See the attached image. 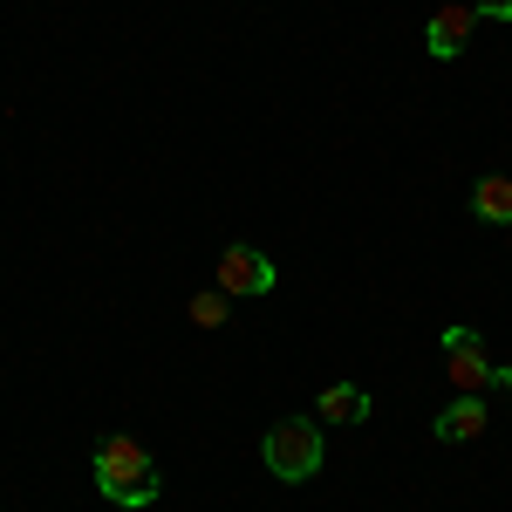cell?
Segmentation results:
<instances>
[{
	"label": "cell",
	"instance_id": "30bf717a",
	"mask_svg": "<svg viewBox=\"0 0 512 512\" xmlns=\"http://www.w3.org/2000/svg\"><path fill=\"white\" fill-rule=\"evenodd\" d=\"M478 21H512V0H478Z\"/></svg>",
	"mask_w": 512,
	"mask_h": 512
},
{
	"label": "cell",
	"instance_id": "ba28073f",
	"mask_svg": "<svg viewBox=\"0 0 512 512\" xmlns=\"http://www.w3.org/2000/svg\"><path fill=\"white\" fill-rule=\"evenodd\" d=\"M369 417V390H355V383H328L315 396V424H362Z\"/></svg>",
	"mask_w": 512,
	"mask_h": 512
},
{
	"label": "cell",
	"instance_id": "9c48e42d",
	"mask_svg": "<svg viewBox=\"0 0 512 512\" xmlns=\"http://www.w3.org/2000/svg\"><path fill=\"white\" fill-rule=\"evenodd\" d=\"M185 315H192V328H226V321H233V294H226V287H205V294H192Z\"/></svg>",
	"mask_w": 512,
	"mask_h": 512
},
{
	"label": "cell",
	"instance_id": "7a4b0ae2",
	"mask_svg": "<svg viewBox=\"0 0 512 512\" xmlns=\"http://www.w3.org/2000/svg\"><path fill=\"white\" fill-rule=\"evenodd\" d=\"M321 424L315 417H280V424H267V437H260V458H267V472L287 478V485H308V478L321 472Z\"/></svg>",
	"mask_w": 512,
	"mask_h": 512
},
{
	"label": "cell",
	"instance_id": "5b68a950",
	"mask_svg": "<svg viewBox=\"0 0 512 512\" xmlns=\"http://www.w3.org/2000/svg\"><path fill=\"white\" fill-rule=\"evenodd\" d=\"M472 28H478V7H437L431 21H424V48H431V62H458L465 55V41H472Z\"/></svg>",
	"mask_w": 512,
	"mask_h": 512
},
{
	"label": "cell",
	"instance_id": "6da1fadb",
	"mask_svg": "<svg viewBox=\"0 0 512 512\" xmlns=\"http://www.w3.org/2000/svg\"><path fill=\"white\" fill-rule=\"evenodd\" d=\"M89 472H96V492H103L110 506H130V512L158 506V492H164V478H158V465H151V451H144L137 437H123V431L96 437Z\"/></svg>",
	"mask_w": 512,
	"mask_h": 512
},
{
	"label": "cell",
	"instance_id": "8fae6325",
	"mask_svg": "<svg viewBox=\"0 0 512 512\" xmlns=\"http://www.w3.org/2000/svg\"><path fill=\"white\" fill-rule=\"evenodd\" d=\"M492 383H499V390H506V396H512V369H492Z\"/></svg>",
	"mask_w": 512,
	"mask_h": 512
},
{
	"label": "cell",
	"instance_id": "8992f818",
	"mask_svg": "<svg viewBox=\"0 0 512 512\" xmlns=\"http://www.w3.org/2000/svg\"><path fill=\"white\" fill-rule=\"evenodd\" d=\"M485 424H492L485 417V396H451L431 417V437L437 444H472V437H485Z\"/></svg>",
	"mask_w": 512,
	"mask_h": 512
},
{
	"label": "cell",
	"instance_id": "3957f363",
	"mask_svg": "<svg viewBox=\"0 0 512 512\" xmlns=\"http://www.w3.org/2000/svg\"><path fill=\"white\" fill-rule=\"evenodd\" d=\"M219 287H226L233 301H260V294L280 287V274H274V260H267L260 246H226V253H219Z\"/></svg>",
	"mask_w": 512,
	"mask_h": 512
},
{
	"label": "cell",
	"instance_id": "277c9868",
	"mask_svg": "<svg viewBox=\"0 0 512 512\" xmlns=\"http://www.w3.org/2000/svg\"><path fill=\"white\" fill-rule=\"evenodd\" d=\"M444 376L458 383V396H478L485 383H492V362H485V342H478V328H465V321H451L444 328Z\"/></svg>",
	"mask_w": 512,
	"mask_h": 512
},
{
	"label": "cell",
	"instance_id": "52a82bcc",
	"mask_svg": "<svg viewBox=\"0 0 512 512\" xmlns=\"http://www.w3.org/2000/svg\"><path fill=\"white\" fill-rule=\"evenodd\" d=\"M472 219L478 226H512V171H485V178H472Z\"/></svg>",
	"mask_w": 512,
	"mask_h": 512
}]
</instances>
